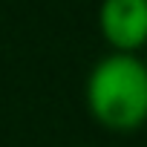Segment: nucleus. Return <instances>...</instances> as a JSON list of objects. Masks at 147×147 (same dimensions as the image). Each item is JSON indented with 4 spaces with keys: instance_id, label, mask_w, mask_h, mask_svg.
Segmentation results:
<instances>
[{
    "instance_id": "f257e3e1",
    "label": "nucleus",
    "mask_w": 147,
    "mask_h": 147,
    "mask_svg": "<svg viewBox=\"0 0 147 147\" xmlns=\"http://www.w3.org/2000/svg\"><path fill=\"white\" fill-rule=\"evenodd\" d=\"M84 101L95 124L127 136L147 124V63L138 55L110 52L87 75Z\"/></svg>"
},
{
    "instance_id": "f03ea898",
    "label": "nucleus",
    "mask_w": 147,
    "mask_h": 147,
    "mask_svg": "<svg viewBox=\"0 0 147 147\" xmlns=\"http://www.w3.org/2000/svg\"><path fill=\"white\" fill-rule=\"evenodd\" d=\"M98 32L110 52L138 55L147 46V0H101Z\"/></svg>"
},
{
    "instance_id": "7ed1b4c3",
    "label": "nucleus",
    "mask_w": 147,
    "mask_h": 147,
    "mask_svg": "<svg viewBox=\"0 0 147 147\" xmlns=\"http://www.w3.org/2000/svg\"><path fill=\"white\" fill-rule=\"evenodd\" d=\"M144 63H147V58H144Z\"/></svg>"
},
{
    "instance_id": "20e7f679",
    "label": "nucleus",
    "mask_w": 147,
    "mask_h": 147,
    "mask_svg": "<svg viewBox=\"0 0 147 147\" xmlns=\"http://www.w3.org/2000/svg\"><path fill=\"white\" fill-rule=\"evenodd\" d=\"M78 147H81V144H78Z\"/></svg>"
}]
</instances>
